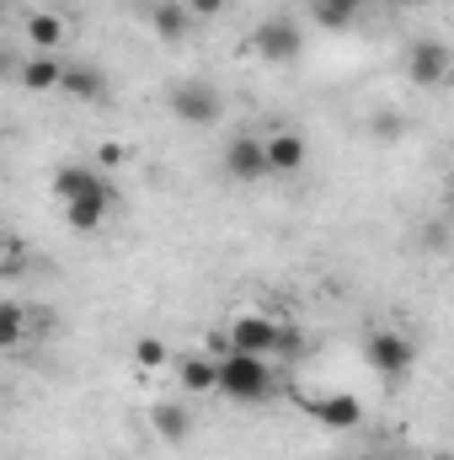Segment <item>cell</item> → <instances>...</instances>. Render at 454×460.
Instances as JSON below:
<instances>
[{"label":"cell","mask_w":454,"mask_h":460,"mask_svg":"<svg viewBox=\"0 0 454 460\" xmlns=\"http://www.w3.org/2000/svg\"><path fill=\"white\" fill-rule=\"evenodd\" d=\"M273 385H278V375H273L267 358L230 353V348L214 358V396H225L235 407H262V402L273 396Z\"/></svg>","instance_id":"obj_1"},{"label":"cell","mask_w":454,"mask_h":460,"mask_svg":"<svg viewBox=\"0 0 454 460\" xmlns=\"http://www.w3.org/2000/svg\"><path fill=\"white\" fill-rule=\"evenodd\" d=\"M363 353H369V369L385 375V380H401V375H412V364H417V343H412L406 332H396V327H374V332L363 338Z\"/></svg>","instance_id":"obj_2"},{"label":"cell","mask_w":454,"mask_h":460,"mask_svg":"<svg viewBox=\"0 0 454 460\" xmlns=\"http://www.w3.org/2000/svg\"><path fill=\"white\" fill-rule=\"evenodd\" d=\"M166 102H171V118H182L193 128H209V123H220V113H225V97L209 81H177L166 92Z\"/></svg>","instance_id":"obj_3"},{"label":"cell","mask_w":454,"mask_h":460,"mask_svg":"<svg viewBox=\"0 0 454 460\" xmlns=\"http://www.w3.org/2000/svg\"><path fill=\"white\" fill-rule=\"evenodd\" d=\"M230 338V353H251V358H273V348H278V322L273 316H262V311H235L225 327Z\"/></svg>","instance_id":"obj_4"},{"label":"cell","mask_w":454,"mask_h":460,"mask_svg":"<svg viewBox=\"0 0 454 460\" xmlns=\"http://www.w3.org/2000/svg\"><path fill=\"white\" fill-rule=\"evenodd\" d=\"M251 49H257V59H267V65H294V59L305 54V32H300L289 16H267V22L251 32Z\"/></svg>","instance_id":"obj_5"},{"label":"cell","mask_w":454,"mask_h":460,"mask_svg":"<svg viewBox=\"0 0 454 460\" xmlns=\"http://www.w3.org/2000/svg\"><path fill=\"white\" fill-rule=\"evenodd\" d=\"M300 407H305V418H310L316 429H327V434H353V429L363 423V402H358L353 391H332V396H305Z\"/></svg>","instance_id":"obj_6"},{"label":"cell","mask_w":454,"mask_h":460,"mask_svg":"<svg viewBox=\"0 0 454 460\" xmlns=\"http://www.w3.org/2000/svg\"><path fill=\"white\" fill-rule=\"evenodd\" d=\"M454 70V54L444 38H417L412 43V54H406V75H412V86H444Z\"/></svg>","instance_id":"obj_7"},{"label":"cell","mask_w":454,"mask_h":460,"mask_svg":"<svg viewBox=\"0 0 454 460\" xmlns=\"http://www.w3.org/2000/svg\"><path fill=\"white\" fill-rule=\"evenodd\" d=\"M305 155H310L305 134H294V128H273V134H262V161H267V177H294V172L305 166Z\"/></svg>","instance_id":"obj_8"},{"label":"cell","mask_w":454,"mask_h":460,"mask_svg":"<svg viewBox=\"0 0 454 460\" xmlns=\"http://www.w3.org/2000/svg\"><path fill=\"white\" fill-rule=\"evenodd\" d=\"M225 172L251 188V182H267V161H262V134H235L225 145Z\"/></svg>","instance_id":"obj_9"},{"label":"cell","mask_w":454,"mask_h":460,"mask_svg":"<svg viewBox=\"0 0 454 460\" xmlns=\"http://www.w3.org/2000/svg\"><path fill=\"white\" fill-rule=\"evenodd\" d=\"M59 92L70 97V102H108V75L97 70V65H86V59H65V70H59Z\"/></svg>","instance_id":"obj_10"},{"label":"cell","mask_w":454,"mask_h":460,"mask_svg":"<svg viewBox=\"0 0 454 460\" xmlns=\"http://www.w3.org/2000/svg\"><path fill=\"white\" fill-rule=\"evenodd\" d=\"M54 193H59V204H70V199H86V193H113V182H108L97 166L70 161V166L54 172Z\"/></svg>","instance_id":"obj_11"},{"label":"cell","mask_w":454,"mask_h":460,"mask_svg":"<svg viewBox=\"0 0 454 460\" xmlns=\"http://www.w3.org/2000/svg\"><path fill=\"white\" fill-rule=\"evenodd\" d=\"M150 429L161 445H188L193 434V407L188 402H150Z\"/></svg>","instance_id":"obj_12"},{"label":"cell","mask_w":454,"mask_h":460,"mask_svg":"<svg viewBox=\"0 0 454 460\" xmlns=\"http://www.w3.org/2000/svg\"><path fill=\"white\" fill-rule=\"evenodd\" d=\"M65 209V226L81 230V235H97V230L108 226V215H113V193H86V199H70V204H59Z\"/></svg>","instance_id":"obj_13"},{"label":"cell","mask_w":454,"mask_h":460,"mask_svg":"<svg viewBox=\"0 0 454 460\" xmlns=\"http://www.w3.org/2000/svg\"><path fill=\"white\" fill-rule=\"evenodd\" d=\"M59 70H65V59L59 54H27L22 59V70H16V81L27 86V92H59Z\"/></svg>","instance_id":"obj_14"},{"label":"cell","mask_w":454,"mask_h":460,"mask_svg":"<svg viewBox=\"0 0 454 460\" xmlns=\"http://www.w3.org/2000/svg\"><path fill=\"white\" fill-rule=\"evenodd\" d=\"M27 43H32V54H59V49H65V16L32 11V16H27Z\"/></svg>","instance_id":"obj_15"},{"label":"cell","mask_w":454,"mask_h":460,"mask_svg":"<svg viewBox=\"0 0 454 460\" xmlns=\"http://www.w3.org/2000/svg\"><path fill=\"white\" fill-rule=\"evenodd\" d=\"M177 380L188 396H214V358L209 353H182L177 358Z\"/></svg>","instance_id":"obj_16"},{"label":"cell","mask_w":454,"mask_h":460,"mask_svg":"<svg viewBox=\"0 0 454 460\" xmlns=\"http://www.w3.org/2000/svg\"><path fill=\"white\" fill-rule=\"evenodd\" d=\"M150 27H155L161 43H182V38L193 32V16H188V5H177V0H161V5L150 11Z\"/></svg>","instance_id":"obj_17"},{"label":"cell","mask_w":454,"mask_h":460,"mask_svg":"<svg viewBox=\"0 0 454 460\" xmlns=\"http://www.w3.org/2000/svg\"><path fill=\"white\" fill-rule=\"evenodd\" d=\"M27 332H32V311L16 305V300H0V353L22 348L27 343Z\"/></svg>","instance_id":"obj_18"},{"label":"cell","mask_w":454,"mask_h":460,"mask_svg":"<svg viewBox=\"0 0 454 460\" xmlns=\"http://www.w3.org/2000/svg\"><path fill=\"white\" fill-rule=\"evenodd\" d=\"M134 364H139L144 375H155V369L171 364V348L161 343V338H139V343H134Z\"/></svg>","instance_id":"obj_19"},{"label":"cell","mask_w":454,"mask_h":460,"mask_svg":"<svg viewBox=\"0 0 454 460\" xmlns=\"http://www.w3.org/2000/svg\"><path fill=\"white\" fill-rule=\"evenodd\" d=\"M358 5L363 0H316V16H321V27H347L358 16Z\"/></svg>","instance_id":"obj_20"},{"label":"cell","mask_w":454,"mask_h":460,"mask_svg":"<svg viewBox=\"0 0 454 460\" xmlns=\"http://www.w3.org/2000/svg\"><path fill=\"white\" fill-rule=\"evenodd\" d=\"M182 5H188V16H193V22H214L230 0H182Z\"/></svg>","instance_id":"obj_21"},{"label":"cell","mask_w":454,"mask_h":460,"mask_svg":"<svg viewBox=\"0 0 454 460\" xmlns=\"http://www.w3.org/2000/svg\"><path fill=\"white\" fill-rule=\"evenodd\" d=\"M374 134H380V139H396V134H401V118H396V113L374 118Z\"/></svg>","instance_id":"obj_22"},{"label":"cell","mask_w":454,"mask_h":460,"mask_svg":"<svg viewBox=\"0 0 454 460\" xmlns=\"http://www.w3.org/2000/svg\"><path fill=\"white\" fill-rule=\"evenodd\" d=\"M102 166H123V145H102V155H97Z\"/></svg>","instance_id":"obj_23"},{"label":"cell","mask_w":454,"mask_h":460,"mask_svg":"<svg viewBox=\"0 0 454 460\" xmlns=\"http://www.w3.org/2000/svg\"><path fill=\"white\" fill-rule=\"evenodd\" d=\"M11 268V246H5V230H0V273Z\"/></svg>","instance_id":"obj_24"},{"label":"cell","mask_w":454,"mask_h":460,"mask_svg":"<svg viewBox=\"0 0 454 460\" xmlns=\"http://www.w3.org/2000/svg\"><path fill=\"white\" fill-rule=\"evenodd\" d=\"M0 5H5V0H0Z\"/></svg>","instance_id":"obj_25"}]
</instances>
